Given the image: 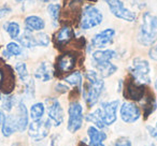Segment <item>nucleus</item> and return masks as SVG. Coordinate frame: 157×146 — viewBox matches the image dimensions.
Returning <instances> with one entry per match:
<instances>
[{"label": "nucleus", "mask_w": 157, "mask_h": 146, "mask_svg": "<svg viewBox=\"0 0 157 146\" xmlns=\"http://www.w3.org/2000/svg\"><path fill=\"white\" fill-rule=\"evenodd\" d=\"M35 41L37 46H48L50 44V38L46 33L40 32L35 36Z\"/></svg>", "instance_id": "2f4dec72"}, {"label": "nucleus", "mask_w": 157, "mask_h": 146, "mask_svg": "<svg viewBox=\"0 0 157 146\" xmlns=\"http://www.w3.org/2000/svg\"><path fill=\"white\" fill-rule=\"evenodd\" d=\"M110 146H132V144H131V141L128 137H118L115 141H113L110 144Z\"/></svg>", "instance_id": "72a5a7b5"}, {"label": "nucleus", "mask_w": 157, "mask_h": 146, "mask_svg": "<svg viewBox=\"0 0 157 146\" xmlns=\"http://www.w3.org/2000/svg\"><path fill=\"white\" fill-rule=\"evenodd\" d=\"M85 77L87 83L84 85L83 96L88 107H93L98 102L99 98L105 89V82H103L102 77L96 71H93V70H88Z\"/></svg>", "instance_id": "f257e3e1"}, {"label": "nucleus", "mask_w": 157, "mask_h": 146, "mask_svg": "<svg viewBox=\"0 0 157 146\" xmlns=\"http://www.w3.org/2000/svg\"><path fill=\"white\" fill-rule=\"evenodd\" d=\"M118 107H120V101L114 100L102 102L100 107L96 109L97 114L99 115L103 124L105 125V127L111 126L116 122Z\"/></svg>", "instance_id": "423d86ee"}, {"label": "nucleus", "mask_w": 157, "mask_h": 146, "mask_svg": "<svg viewBox=\"0 0 157 146\" xmlns=\"http://www.w3.org/2000/svg\"><path fill=\"white\" fill-rule=\"evenodd\" d=\"M115 36V30L111 28L105 29L99 33L95 35L90 42V45L95 48H105L109 44L113 42V38Z\"/></svg>", "instance_id": "4468645a"}, {"label": "nucleus", "mask_w": 157, "mask_h": 146, "mask_svg": "<svg viewBox=\"0 0 157 146\" xmlns=\"http://www.w3.org/2000/svg\"><path fill=\"white\" fill-rule=\"evenodd\" d=\"M82 146H87V145H85V144H83V145H82Z\"/></svg>", "instance_id": "49530a36"}, {"label": "nucleus", "mask_w": 157, "mask_h": 146, "mask_svg": "<svg viewBox=\"0 0 157 146\" xmlns=\"http://www.w3.org/2000/svg\"><path fill=\"white\" fill-rule=\"evenodd\" d=\"M121 118L126 124H133L141 117V110L133 102H124L120 109Z\"/></svg>", "instance_id": "ddd939ff"}, {"label": "nucleus", "mask_w": 157, "mask_h": 146, "mask_svg": "<svg viewBox=\"0 0 157 146\" xmlns=\"http://www.w3.org/2000/svg\"><path fill=\"white\" fill-rule=\"evenodd\" d=\"M48 116L52 126L58 127L63 122V110L60 102L56 98H48L45 100Z\"/></svg>", "instance_id": "6e6552de"}, {"label": "nucleus", "mask_w": 157, "mask_h": 146, "mask_svg": "<svg viewBox=\"0 0 157 146\" xmlns=\"http://www.w3.org/2000/svg\"><path fill=\"white\" fill-rule=\"evenodd\" d=\"M16 122H17V131L24 132L27 129V126H28V111H27V107L23 101L18 102Z\"/></svg>", "instance_id": "f3484780"}, {"label": "nucleus", "mask_w": 157, "mask_h": 146, "mask_svg": "<svg viewBox=\"0 0 157 146\" xmlns=\"http://www.w3.org/2000/svg\"><path fill=\"white\" fill-rule=\"evenodd\" d=\"M5 118H6V115L2 113V112H1V110H0V127L2 126L3 120H5Z\"/></svg>", "instance_id": "58836bf2"}, {"label": "nucleus", "mask_w": 157, "mask_h": 146, "mask_svg": "<svg viewBox=\"0 0 157 146\" xmlns=\"http://www.w3.org/2000/svg\"><path fill=\"white\" fill-rule=\"evenodd\" d=\"M105 1L109 6L110 11L115 17L124 20L126 22H133L136 20V14L127 9L123 1L121 0H105Z\"/></svg>", "instance_id": "9b49d317"}, {"label": "nucleus", "mask_w": 157, "mask_h": 146, "mask_svg": "<svg viewBox=\"0 0 157 146\" xmlns=\"http://www.w3.org/2000/svg\"><path fill=\"white\" fill-rule=\"evenodd\" d=\"M53 74H54L53 67L48 61H43V62L40 63V66L35 71V77L38 80H41L42 82L50 81L52 79Z\"/></svg>", "instance_id": "a211bd4d"}, {"label": "nucleus", "mask_w": 157, "mask_h": 146, "mask_svg": "<svg viewBox=\"0 0 157 146\" xmlns=\"http://www.w3.org/2000/svg\"><path fill=\"white\" fill-rule=\"evenodd\" d=\"M1 99H2V97H1V95H0V100H1Z\"/></svg>", "instance_id": "c03bdc74"}, {"label": "nucleus", "mask_w": 157, "mask_h": 146, "mask_svg": "<svg viewBox=\"0 0 157 146\" xmlns=\"http://www.w3.org/2000/svg\"><path fill=\"white\" fill-rule=\"evenodd\" d=\"M42 1H50V0H42Z\"/></svg>", "instance_id": "a18cd8bd"}, {"label": "nucleus", "mask_w": 157, "mask_h": 146, "mask_svg": "<svg viewBox=\"0 0 157 146\" xmlns=\"http://www.w3.org/2000/svg\"><path fill=\"white\" fill-rule=\"evenodd\" d=\"M17 131V122H16V116L9 114L8 116H6L3 124L1 126V133L3 134V137H11L13 133H15Z\"/></svg>", "instance_id": "6ab92c4d"}, {"label": "nucleus", "mask_w": 157, "mask_h": 146, "mask_svg": "<svg viewBox=\"0 0 157 146\" xmlns=\"http://www.w3.org/2000/svg\"><path fill=\"white\" fill-rule=\"evenodd\" d=\"M44 111H45V107L44 104L41 102H38L33 104V107H30V116L33 120H39L42 119L44 115Z\"/></svg>", "instance_id": "bb28decb"}, {"label": "nucleus", "mask_w": 157, "mask_h": 146, "mask_svg": "<svg viewBox=\"0 0 157 146\" xmlns=\"http://www.w3.org/2000/svg\"><path fill=\"white\" fill-rule=\"evenodd\" d=\"M21 54H22V47L15 42H10L9 44H7V48L6 51H3V56L6 58H10L12 56H20Z\"/></svg>", "instance_id": "393cba45"}, {"label": "nucleus", "mask_w": 157, "mask_h": 146, "mask_svg": "<svg viewBox=\"0 0 157 146\" xmlns=\"http://www.w3.org/2000/svg\"><path fill=\"white\" fill-rule=\"evenodd\" d=\"M148 56H150L151 59L157 61V43L153 44V45L151 46L150 51H148Z\"/></svg>", "instance_id": "f704fd0d"}, {"label": "nucleus", "mask_w": 157, "mask_h": 146, "mask_svg": "<svg viewBox=\"0 0 157 146\" xmlns=\"http://www.w3.org/2000/svg\"><path fill=\"white\" fill-rule=\"evenodd\" d=\"M129 71H130L131 77L138 83L143 84V85L151 83L150 63L145 59L140 58V57L135 58L131 62V66L129 67Z\"/></svg>", "instance_id": "7ed1b4c3"}, {"label": "nucleus", "mask_w": 157, "mask_h": 146, "mask_svg": "<svg viewBox=\"0 0 157 146\" xmlns=\"http://www.w3.org/2000/svg\"><path fill=\"white\" fill-rule=\"evenodd\" d=\"M15 70L17 72L18 77L22 82H26L28 80V70H27V66L24 62H18L15 65Z\"/></svg>", "instance_id": "7c9ffc66"}, {"label": "nucleus", "mask_w": 157, "mask_h": 146, "mask_svg": "<svg viewBox=\"0 0 157 146\" xmlns=\"http://www.w3.org/2000/svg\"><path fill=\"white\" fill-rule=\"evenodd\" d=\"M94 67L96 68V72L100 75L101 77H109L112 74H114L117 71V67L115 65L108 61V62H102V63H94Z\"/></svg>", "instance_id": "5701e85b"}, {"label": "nucleus", "mask_w": 157, "mask_h": 146, "mask_svg": "<svg viewBox=\"0 0 157 146\" xmlns=\"http://www.w3.org/2000/svg\"><path fill=\"white\" fill-rule=\"evenodd\" d=\"M60 9L61 7L57 3H52L48 7V11L50 14L51 18H52V22L54 24V26H57L58 24L59 17H60Z\"/></svg>", "instance_id": "cd10ccee"}, {"label": "nucleus", "mask_w": 157, "mask_h": 146, "mask_svg": "<svg viewBox=\"0 0 157 146\" xmlns=\"http://www.w3.org/2000/svg\"><path fill=\"white\" fill-rule=\"evenodd\" d=\"M157 39V16L151 13H144L142 24L139 29L138 41L142 45L147 46L153 44Z\"/></svg>", "instance_id": "f03ea898"}, {"label": "nucleus", "mask_w": 157, "mask_h": 146, "mask_svg": "<svg viewBox=\"0 0 157 146\" xmlns=\"http://www.w3.org/2000/svg\"><path fill=\"white\" fill-rule=\"evenodd\" d=\"M88 1H93V2H95V1H97V0H88Z\"/></svg>", "instance_id": "37998d69"}, {"label": "nucleus", "mask_w": 157, "mask_h": 146, "mask_svg": "<svg viewBox=\"0 0 157 146\" xmlns=\"http://www.w3.org/2000/svg\"><path fill=\"white\" fill-rule=\"evenodd\" d=\"M52 127L50 119H39L33 120L28 128V135L35 141H42L45 139L50 133V129Z\"/></svg>", "instance_id": "1a4fd4ad"}, {"label": "nucleus", "mask_w": 157, "mask_h": 146, "mask_svg": "<svg viewBox=\"0 0 157 146\" xmlns=\"http://www.w3.org/2000/svg\"><path fill=\"white\" fill-rule=\"evenodd\" d=\"M15 1H17V2H21V1H25V0H15Z\"/></svg>", "instance_id": "79ce46f5"}, {"label": "nucleus", "mask_w": 157, "mask_h": 146, "mask_svg": "<svg viewBox=\"0 0 157 146\" xmlns=\"http://www.w3.org/2000/svg\"><path fill=\"white\" fill-rule=\"evenodd\" d=\"M68 114H69V119H68L67 129L69 132L75 133L82 128L83 125V107L78 101H72L68 107Z\"/></svg>", "instance_id": "39448f33"}, {"label": "nucleus", "mask_w": 157, "mask_h": 146, "mask_svg": "<svg viewBox=\"0 0 157 146\" xmlns=\"http://www.w3.org/2000/svg\"><path fill=\"white\" fill-rule=\"evenodd\" d=\"M74 37V32L70 26H63L54 35V43L57 47H63L67 45Z\"/></svg>", "instance_id": "2eb2a0df"}, {"label": "nucleus", "mask_w": 157, "mask_h": 146, "mask_svg": "<svg viewBox=\"0 0 157 146\" xmlns=\"http://www.w3.org/2000/svg\"><path fill=\"white\" fill-rule=\"evenodd\" d=\"M15 88V74L11 66L3 62L0 58V90L7 96L11 95V92Z\"/></svg>", "instance_id": "20e7f679"}, {"label": "nucleus", "mask_w": 157, "mask_h": 146, "mask_svg": "<svg viewBox=\"0 0 157 146\" xmlns=\"http://www.w3.org/2000/svg\"><path fill=\"white\" fill-rule=\"evenodd\" d=\"M15 104V97L14 96H7L3 98L2 101V109L7 112H11Z\"/></svg>", "instance_id": "473e14b6"}, {"label": "nucleus", "mask_w": 157, "mask_h": 146, "mask_svg": "<svg viewBox=\"0 0 157 146\" xmlns=\"http://www.w3.org/2000/svg\"><path fill=\"white\" fill-rule=\"evenodd\" d=\"M11 11H12V10H11V8H10L9 6H7V5L2 6V7L0 8V18H3L5 16H7Z\"/></svg>", "instance_id": "e433bc0d"}, {"label": "nucleus", "mask_w": 157, "mask_h": 146, "mask_svg": "<svg viewBox=\"0 0 157 146\" xmlns=\"http://www.w3.org/2000/svg\"><path fill=\"white\" fill-rule=\"evenodd\" d=\"M146 130H147V132L150 133L151 137H154V139H157V122L154 125V126H152V125L146 126Z\"/></svg>", "instance_id": "c9c22d12"}, {"label": "nucleus", "mask_w": 157, "mask_h": 146, "mask_svg": "<svg viewBox=\"0 0 157 146\" xmlns=\"http://www.w3.org/2000/svg\"><path fill=\"white\" fill-rule=\"evenodd\" d=\"M68 90H69V88H68L67 86L63 85V84H61V83H59V84H57V85H56V92H61V94H63V92H68Z\"/></svg>", "instance_id": "4c0bfd02"}, {"label": "nucleus", "mask_w": 157, "mask_h": 146, "mask_svg": "<svg viewBox=\"0 0 157 146\" xmlns=\"http://www.w3.org/2000/svg\"><path fill=\"white\" fill-rule=\"evenodd\" d=\"M76 60L78 57L73 52H67L61 54L60 56L57 58L56 63H55V73H68L76 65Z\"/></svg>", "instance_id": "f8f14e48"}, {"label": "nucleus", "mask_w": 157, "mask_h": 146, "mask_svg": "<svg viewBox=\"0 0 157 146\" xmlns=\"http://www.w3.org/2000/svg\"><path fill=\"white\" fill-rule=\"evenodd\" d=\"M85 119L87 120V122L94 124L95 126H96V128H98V129H105V125L103 124L102 120L100 119V117H99V115L97 114L96 111L93 112V113L87 114V115L85 116Z\"/></svg>", "instance_id": "c85d7f7f"}, {"label": "nucleus", "mask_w": 157, "mask_h": 146, "mask_svg": "<svg viewBox=\"0 0 157 146\" xmlns=\"http://www.w3.org/2000/svg\"><path fill=\"white\" fill-rule=\"evenodd\" d=\"M143 99H144V101L142 102V107H143V111H144V118L146 119V118L157 109V102H156V99H155L154 95H153L152 92H146ZM143 99H142V100H143Z\"/></svg>", "instance_id": "4be33fe9"}, {"label": "nucleus", "mask_w": 157, "mask_h": 146, "mask_svg": "<svg viewBox=\"0 0 157 146\" xmlns=\"http://www.w3.org/2000/svg\"><path fill=\"white\" fill-rule=\"evenodd\" d=\"M146 94V87L143 84L136 82L132 77L128 79L125 83L124 97L132 101H141Z\"/></svg>", "instance_id": "9d476101"}, {"label": "nucleus", "mask_w": 157, "mask_h": 146, "mask_svg": "<svg viewBox=\"0 0 157 146\" xmlns=\"http://www.w3.org/2000/svg\"><path fill=\"white\" fill-rule=\"evenodd\" d=\"M63 80H65L66 83L70 84L71 86H75L78 90L82 89V81H83V79H82V74L80 71L72 72L69 75H67Z\"/></svg>", "instance_id": "b1692460"}, {"label": "nucleus", "mask_w": 157, "mask_h": 146, "mask_svg": "<svg viewBox=\"0 0 157 146\" xmlns=\"http://www.w3.org/2000/svg\"><path fill=\"white\" fill-rule=\"evenodd\" d=\"M145 146H156L154 143H150V144H147V145H145Z\"/></svg>", "instance_id": "ea45409f"}, {"label": "nucleus", "mask_w": 157, "mask_h": 146, "mask_svg": "<svg viewBox=\"0 0 157 146\" xmlns=\"http://www.w3.org/2000/svg\"><path fill=\"white\" fill-rule=\"evenodd\" d=\"M102 20L103 15L98 8L94 7V6H86L85 9L82 12L81 28L84 30L92 29L100 25Z\"/></svg>", "instance_id": "0eeeda50"}, {"label": "nucleus", "mask_w": 157, "mask_h": 146, "mask_svg": "<svg viewBox=\"0 0 157 146\" xmlns=\"http://www.w3.org/2000/svg\"><path fill=\"white\" fill-rule=\"evenodd\" d=\"M116 57V52L113 50H98L95 51L92 55L93 62L94 63H102L111 61V59Z\"/></svg>", "instance_id": "412c9836"}, {"label": "nucleus", "mask_w": 157, "mask_h": 146, "mask_svg": "<svg viewBox=\"0 0 157 146\" xmlns=\"http://www.w3.org/2000/svg\"><path fill=\"white\" fill-rule=\"evenodd\" d=\"M87 135L90 137V143L88 146H105L103 142L107 140V133L105 131L99 130L96 127H88L87 128Z\"/></svg>", "instance_id": "dca6fc26"}, {"label": "nucleus", "mask_w": 157, "mask_h": 146, "mask_svg": "<svg viewBox=\"0 0 157 146\" xmlns=\"http://www.w3.org/2000/svg\"><path fill=\"white\" fill-rule=\"evenodd\" d=\"M6 30H7V32L9 33V36L12 38V39H16V38H18L20 32H21L20 25L15 22L8 23L7 26H6Z\"/></svg>", "instance_id": "c756f323"}, {"label": "nucleus", "mask_w": 157, "mask_h": 146, "mask_svg": "<svg viewBox=\"0 0 157 146\" xmlns=\"http://www.w3.org/2000/svg\"><path fill=\"white\" fill-rule=\"evenodd\" d=\"M18 42H20L21 45L26 48H33L37 46L35 41V36L31 35V32H28V31H26L24 35L18 38Z\"/></svg>", "instance_id": "a878e982"}, {"label": "nucleus", "mask_w": 157, "mask_h": 146, "mask_svg": "<svg viewBox=\"0 0 157 146\" xmlns=\"http://www.w3.org/2000/svg\"><path fill=\"white\" fill-rule=\"evenodd\" d=\"M155 88H156V90H157V80H156V82H155Z\"/></svg>", "instance_id": "a19ab883"}, {"label": "nucleus", "mask_w": 157, "mask_h": 146, "mask_svg": "<svg viewBox=\"0 0 157 146\" xmlns=\"http://www.w3.org/2000/svg\"><path fill=\"white\" fill-rule=\"evenodd\" d=\"M25 27L26 31L33 32V31H40L44 29L45 27V22L41 17L37 15H30L25 18Z\"/></svg>", "instance_id": "aec40b11"}]
</instances>
